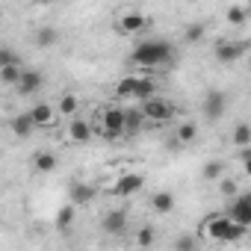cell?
I'll list each match as a JSON object with an SVG mask.
<instances>
[{
    "mask_svg": "<svg viewBox=\"0 0 251 251\" xmlns=\"http://www.w3.org/2000/svg\"><path fill=\"white\" fill-rule=\"evenodd\" d=\"M77 109H80L77 95H71V92H68V95H62V98H59V112H62L65 118H74V115H77Z\"/></svg>",
    "mask_w": 251,
    "mask_h": 251,
    "instance_id": "cell-24",
    "label": "cell"
},
{
    "mask_svg": "<svg viewBox=\"0 0 251 251\" xmlns=\"http://www.w3.org/2000/svg\"><path fill=\"white\" fill-rule=\"evenodd\" d=\"M245 50H248V42H219V45H216V59L225 62V65H230V62H236Z\"/></svg>",
    "mask_w": 251,
    "mask_h": 251,
    "instance_id": "cell-8",
    "label": "cell"
},
{
    "mask_svg": "<svg viewBox=\"0 0 251 251\" xmlns=\"http://www.w3.org/2000/svg\"><path fill=\"white\" fill-rule=\"evenodd\" d=\"M136 77H139V74L121 77V80L115 83V98H133V92H136Z\"/></svg>",
    "mask_w": 251,
    "mask_h": 251,
    "instance_id": "cell-22",
    "label": "cell"
},
{
    "mask_svg": "<svg viewBox=\"0 0 251 251\" xmlns=\"http://www.w3.org/2000/svg\"><path fill=\"white\" fill-rule=\"evenodd\" d=\"M201 177H204V180H219V177H225V160H210V163H204Z\"/></svg>",
    "mask_w": 251,
    "mask_h": 251,
    "instance_id": "cell-23",
    "label": "cell"
},
{
    "mask_svg": "<svg viewBox=\"0 0 251 251\" xmlns=\"http://www.w3.org/2000/svg\"><path fill=\"white\" fill-rule=\"evenodd\" d=\"M142 124H145V118L139 109H124V136H136L142 130Z\"/></svg>",
    "mask_w": 251,
    "mask_h": 251,
    "instance_id": "cell-17",
    "label": "cell"
},
{
    "mask_svg": "<svg viewBox=\"0 0 251 251\" xmlns=\"http://www.w3.org/2000/svg\"><path fill=\"white\" fill-rule=\"evenodd\" d=\"M100 121H103V136H106V139H118V136H124V109L109 106V109H103Z\"/></svg>",
    "mask_w": 251,
    "mask_h": 251,
    "instance_id": "cell-6",
    "label": "cell"
},
{
    "mask_svg": "<svg viewBox=\"0 0 251 251\" xmlns=\"http://www.w3.org/2000/svg\"><path fill=\"white\" fill-rule=\"evenodd\" d=\"M42 86H45V74H42V71H36V68H21V80H18V86H15L21 95H36Z\"/></svg>",
    "mask_w": 251,
    "mask_h": 251,
    "instance_id": "cell-9",
    "label": "cell"
},
{
    "mask_svg": "<svg viewBox=\"0 0 251 251\" xmlns=\"http://www.w3.org/2000/svg\"><path fill=\"white\" fill-rule=\"evenodd\" d=\"M233 145L242 151V148H248L251 145V127L242 121V124H236V130H233Z\"/></svg>",
    "mask_w": 251,
    "mask_h": 251,
    "instance_id": "cell-27",
    "label": "cell"
},
{
    "mask_svg": "<svg viewBox=\"0 0 251 251\" xmlns=\"http://www.w3.org/2000/svg\"><path fill=\"white\" fill-rule=\"evenodd\" d=\"M92 198H95V186H89V183L71 186V204L74 207H86V204H92Z\"/></svg>",
    "mask_w": 251,
    "mask_h": 251,
    "instance_id": "cell-16",
    "label": "cell"
},
{
    "mask_svg": "<svg viewBox=\"0 0 251 251\" xmlns=\"http://www.w3.org/2000/svg\"><path fill=\"white\" fill-rule=\"evenodd\" d=\"M201 109H204V118H207V121H219V118L225 115V109H227V98H225V92H219V89L207 92Z\"/></svg>",
    "mask_w": 251,
    "mask_h": 251,
    "instance_id": "cell-7",
    "label": "cell"
},
{
    "mask_svg": "<svg viewBox=\"0 0 251 251\" xmlns=\"http://www.w3.org/2000/svg\"><path fill=\"white\" fill-rule=\"evenodd\" d=\"M68 139L74 145H86L92 139V127H89V121L86 118H71L68 121Z\"/></svg>",
    "mask_w": 251,
    "mask_h": 251,
    "instance_id": "cell-12",
    "label": "cell"
},
{
    "mask_svg": "<svg viewBox=\"0 0 251 251\" xmlns=\"http://www.w3.org/2000/svg\"><path fill=\"white\" fill-rule=\"evenodd\" d=\"M251 15V6H227V24H245Z\"/></svg>",
    "mask_w": 251,
    "mask_h": 251,
    "instance_id": "cell-28",
    "label": "cell"
},
{
    "mask_svg": "<svg viewBox=\"0 0 251 251\" xmlns=\"http://www.w3.org/2000/svg\"><path fill=\"white\" fill-rule=\"evenodd\" d=\"M142 186H145V177H142V175H133V172H130V175L118 177V180L112 183V189H109V192H112L115 198H133L136 192H142Z\"/></svg>",
    "mask_w": 251,
    "mask_h": 251,
    "instance_id": "cell-5",
    "label": "cell"
},
{
    "mask_svg": "<svg viewBox=\"0 0 251 251\" xmlns=\"http://www.w3.org/2000/svg\"><path fill=\"white\" fill-rule=\"evenodd\" d=\"M204 33H207V27L195 21V24H189V27H186V42H201V39H204Z\"/></svg>",
    "mask_w": 251,
    "mask_h": 251,
    "instance_id": "cell-33",
    "label": "cell"
},
{
    "mask_svg": "<svg viewBox=\"0 0 251 251\" xmlns=\"http://www.w3.org/2000/svg\"><path fill=\"white\" fill-rule=\"evenodd\" d=\"M30 118H33V124H36V127H48V124L53 121V106L50 103H45V100H39L30 112H27Z\"/></svg>",
    "mask_w": 251,
    "mask_h": 251,
    "instance_id": "cell-14",
    "label": "cell"
},
{
    "mask_svg": "<svg viewBox=\"0 0 251 251\" xmlns=\"http://www.w3.org/2000/svg\"><path fill=\"white\" fill-rule=\"evenodd\" d=\"M154 242H157V230H154L151 225H142V227L136 230V245H139V248H151Z\"/></svg>",
    "mask_w": 251,
    "mask_h": 251,
    "instance_id": "cell-26",
    "label": "cell"
},
{
    "mask_svg": "<svg viewBox=\"0 0 251 251\" xmlns=\"http://www.w3.org/2000/svg\"><path fill=\"white\" fill-rule=\"evenodd\" d=\"M74 216H77V207H74V204H65V207H59V210H56V219H53L56 230H68V227L74 225Z\"/></svg>",
    "mask_w": 251,
    "mask_h": 251,
    "instance_id": "cell-21",
    "label": "cell"
},
{
    "mask_svg": "<svg viewBox=\"0 0 251 251\" xmlns=\"http://www.w3.org/2000/svg\"><path fill=\"white\" fill-rule=\"evenodd\" d=\"M201 233H207L213 242H239V239L248 233V227L233 225L227 216H210V219L201 225Z\"/></svg>",
    "mask_w": 251,
    "mask_h": 251,
    "instance_id": "cell-2",
    "label": "cell"
},
{
    "mask_svg": "<svg viewBox=\"0 0 251 251\" xmlns=\"http://www.w3.org/2000/svg\"><path fill=\"white\" fill-rule=\"evenodd\" d=\"M133 98L136 100H151V98H157V80L151 77V74H139L136 77V92H133Z\"/></svg>",
    "mask_w": 251,
    "mask_h": 251,
    "instance_id": "cell-13",
    "label": "cell"
},
{
    "mask_svg": "<svg viewBox=\"0 0 251 251\" xmlns=\"http://www.w3.org/2000/svg\"><path fill=\"white\" fill-rule=\"evenodd\" d=\"M151 207H154V213L169 216V213L175 210V195H172V192H157V195L151 198Z\"/></svg>",
    "mask_w": 251,
    "mask_h": 251,
    "instance_id": "cell-20",
    "label": "cell"
},
{
    "mask_svg": "<svg viewBox=\"0 0 251 251\" xmlns=\"http://www.w3.org/2000/svg\"><path fill=\"white\" fill-rule=\"evenodd\" d=\"M139 112H142V118L163 124V121H169V118H172V103H169V100H163V98L157 95V98L145 100V103L139 106Z\"/></svg>",
    "mask_w": 251,
    "mask_h": 251,
    "instance_id": "cell-3",
    "label": "cell"
},
{
    "mask_svg": "<svg viewBox=\"0 0 251 251\" xmlns=\"http://www.w3.org/2000/svg\"><path fill=\"white\" fill-rule=\"evenodd\" d=\"M9 65H21L18 53H12L9 48H0V68H9Z\"/></svg>",
    "mask_w": 251,
    "mask_h": 251,
    "instance_id": "cell-32",
    "label": "cell"
},
{
    "mask_svg": "<svg viewBox=\"0 0 251 251\" xmlns=\"http://www.w3.org/2000/svg\"><path fill=\"white\" fill-rule=\"evenodd\" d=\"M219 192H222L225 198H236V192H239V183H236L233 177H219Z\"/></svg>",
    "mask_w": 251,
    "mask_h": 251,
    "instance_id": "cell-31",
    "label": "cell"
},
{
    "mask_svg": "<svg viewBox=\"0 0 251 251\" xmlns=\"http://www.w3.org/2000/svg\"><path fill=\"white\" fill-rule=\"evenodd\" d=\"M233 225H239V227H251V195L245 192V195H236L233 198V204H230V210L225 213Z\"/></svg>",
    "mask_w": 251,
    "mask_h": 251,
    "instance_id": "cell-4",
    "label": "cell"
},
{
    "mask_svg": "<svg viewBox=\"0 0 251 251\" xmlns=\"http://www.w3.org/2000/svg\"><path fill=\"white\" fill-rule=\"evenodd\" d=\"M239 163H242V169H251V151L248 148L239 151Z\"/></svg>",
    "mask_w": 251,
    "mask_h": 251,
    "instance_id": "cell-34",
    "label": "cell"
},
{
    "mask_svg": "<svg viewBox=\"0 0 251 251\" xmlns=\"http://www.w3.org/2000/svg\"><path fill=\"white\" fill-rule=\"evenodd\" d=\"M18 80H21V65L0 68V83H6V86H18Z\"/></svg>",
    "mask_w": 251,
    "mask_h": 251,
    "instance_id": "cell-30",
    "label": "cell"
},
{
    "mask_svg": "<svg viewBox=\"0 0 251 251\" xmlns=\"http://www.w3.org/2000/svg\"><path fill=\"white\" fill-rule=\"evenodd\" d=\"M33 39H36V45H39L42 50H48V48H53V45L59 42V30H56V27H39Z\"/></svg>",
    "mask_w": 251,
    "mask_h": 251,
    "instance_id": "cell-18",
    "label": "cell"
},
{
    "mask_svg": "<svg viewBox=\"0 0 251 251\" xmlns=\"http://www.w3.org/2000/svg\"><path fill=\"white\" fill-rule=\"evenodd\" d=\"M175 251H198V236L195 233H180L175 239Z\"/></svg>",
    "mask_w": 251,
    "mask_h": 251,
    "instance_id": "cell-29",
    "label": "cell"
},
{
    "mask_svg": "<svg viewBox=\"0 0 251 251\" xmlns=\"http://www.w3.org/2000/svg\"><path fill=\"white\" fill-rule=\"evenodd\" d=\"M9 127H12V133H15L18 139H27V136L36 130V124H33V118H30L27 112H18V115L12 118V124H9Z\"/></svg>",
    "mask_w": 251,
    "mask_h": 251,
    "instance_id": "cell-15",
    "label": "cell"
},
{
    "mask_svg": "<svg viewBox=\"0 0 251 251\" xmlns=\"http://www.w3.org/2000/svg\"><path fill=\"white\" fill-rule=\"evenodd\" d=\"M100 227H103L109 236L121 233L124 227H127V210H109V213L100 219Z\"/></svg>",
    "mask_w": 251,
    "mask_h": 251,
    "instance_id": "cell-11",
    "label": "cell"
},
{
    "mask_svg": "<svg viewBox=\"0 0 251 251\" xmlns=\"http://www.w3.org/2000/svg\"><path fill=\"white\" fill-rule=\"evenodd\" d=\"M33 166H36V172L50 175V172L59 166V160H56V154H50V151H39V154L33 157Z\"/></svg>",
    "mask_w": 251,
    "mask_h": 251,
    "instance_id": "cell-19",
    "label": "cell"
},
{
    "mask_svg": "<svg viewBox=\"0 0 251 251\" xmlns=\"http://www.w3.org/2000/svg\"><path fill=\"white\" fill-rule=\"evenodd\" d=\"M172 56H175L172 42H166V39H148V42H142V45L133 48V56L130 59H133V65H139L145 71H154V68L166 65Z\"/></svg>",
    "mask_w": 251,
    "mask_h": 251,
    "instance_id": "cell-1",
    "label": "cell"
},
{
    "mask_svg": "<svg viewBox=\"0 0 251 251\" xmlns=\"http://www.w3.org/2000/svg\"><path fill=\"white\" fill-rule=\"evenodd\" d=\"M195 136H198V127H195V124L192 121H183L180 124V127H177V145H189V142H195Z\"/></svg>",
    "mask_w": 251,
    "mask_h": 251,
    "instance_id": "cell-25",
    "label": "cell"
},
{
    "mask_svg": "<svg viewBox=\"0 0 251 251\" xmlns=\"http://www.w3.org/2000/svg\"><path fill=\"white\" fill-rule=\"evenodd\" d=\"M148 24H151V21H148L142 12H124V15H121V21H118V33L133 36V33H142Z\"/></svg>",
    "mask_w": 251,
    "mask_h": 251,
    "instance_id": "cell-10",
    "label": "cell"
}]
</instances>
